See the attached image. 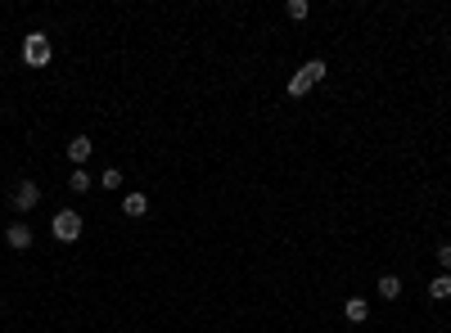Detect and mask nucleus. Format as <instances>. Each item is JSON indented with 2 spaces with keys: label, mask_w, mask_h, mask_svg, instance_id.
I'll use <instances>...</instances> for the list:
<instances>
[{
  "label": "nucleus",
  "mask_w": 451,
  "mask_h": 333,
  "mask_svg": "<svg viewBox=\"0 0 451 333\" xmlns=\"http://www.w3.org/2000/svg\"><path fill=\"white\" fill-rule=\"evenodd\" d=\"M23 59H27L32 68H45V64L54 59L50 36H45V32H27V36H23Z\"/></svg>",
  "instance_id": "obj_1"
},
{
  "label": "nucleus",
  "mask_w": 451,
  "mask_h": 333,
  "mask_svg": "<svg viewBox=\"0 0 451 333\" xmlns=\"http://www.w3.org/2000/svg\"><path fill=\"white\" fill-rule=\"evenodd\" d=\"M36 203H41V185H36V181H19V185H14V194H10L14 212H32Z\"/></svg>",
  "instance_id": "obj_2"
},
{
  "label": "nucleus",
  "mask_w": 451,
  "mask_h": 333,
  "mask_svg": "<svg viewBox=\"0 0 451 333\" xmlns=\"http://www.w3.org/2000/svg\"><path fill=\"white\" fill-rule=\"evenodd\" d=\"M54 239H59V243H73V239H82V216H77L73 207H64V212L54 216Z\"/></svg>",
  "instance_id": "obj_3"
},
{
  "label": "nucleus",
  "mask_w": 451,
  "mask_h": 333,
  "mask_svg": "<svg viewBox=\"0 0 451 333\" xmlns=\"http://www.w3.org/2000/svg\"><path fill=\"white\" fill-rule=\"evenodd\" d=\"M5 243H10L14 252H27V248H32V226H27V221H14V226L5 230Z\"/></svg>",
  "instance_id": "obj_4"
},
{
  "label": "nucleus",
  "mask_w": 451,
  "mask_h": 333,
  "mask_svg": "<svg viewBox=\"0 0 451 333\" xmlns=\"http://www.w3.org/2000/svg\"><path fill=\"white\" fill-rule=\"evenodd\" d=\"M90 153H95V144H90L86 135H73V140H68V158H73V167H86Z\"/></svg>",
  "instance_id": "obj_5"
},
{
  "label": "nucleus",
  "mask_w": 451,
  "mask_h": 333,
  "mask_svg": "<svg viewBox=\"0 0 451 333\" xmlns=\"http://www.w3.org/2000/svg\"><path fill=\"white\" fill-rule=\"evenodd\" d=\"M375 289H379V297H384V302H398L402 297V280H398V275H379Z\"/></svg>",
  "instance_id": "obj_6"
},
{
  "label": "nucleus",
  "mask_w": 451,
  "mask_h": 333,
  "mask_svg": "<svg viewBox=\"0 0 451 333\" xmlns=\"http://www.w3.org/2000/svg\"><path fill=\"white\" fill-rule=\"evenodd\" d=\"M343 315H348V320H352V324H361V320H365V315H370V302H365V297H348V306H343Z\"/></svg>",
  "instance_id": "obj_7"
},
{
  "label": "nucleus",
  "mask_w": 451,
  "mask_h": 333,
  "mask_svg": "<svg viewBox=\"0 0 451 333\" xmlns=\"http://www.w3.org/2000/svg\"><path fill=\"white\" fill-rule=\"evenodd\" d=\"M122 212H127V216H145V212H149V198H145V194H127V198H122Z\"/></svg>",
  "instance_id": "obj_8"
},
{
  "label": "nucleus",
  "mask_w": 451,
  "mask_h": 333,
  "mask_svg": "<svg viewBox=\"0 0 451 333\" xmlns=\"http://www.w3.org/2000/svg\"><path fill=\"white\" fill-rule=\"evenodd\" d=\"M90 185H95V176H90V172H86V167H77V172H73V176H68V189H73V194H86V189H90Z\"/></svg>",
  "instance_id": "obj_9"
},
{
  "label": "nucleus",
  "mask_w": 451,
  "mask_h": 333,
  "mask_svg": "<svg viewBox=\"0 0 451 333\" xmlns=\"http://www.w3.org/2000/svg\"><path fill=\"white\" fill-rule=\"evenodd\" d=\"M298 72H302V77H307V81L316 86V81H325V72H330V68H325V59H307V64H302Z\"/></svg>",
  "instance_id": "obj_10"
},
{
  "label": "nucleus",
  "mask_w": 451,
  "mask_h": 333,
  "mask_svg": "<svg viewBox=\"0 0 451 333\" xmlns=\"http://www.w3.org/2000/svg\"><path fill=\"white\" fill-rule=\"evenodd\" d=\"M429 297H433V302H447V297H451V275H438V280H429Z\"/></svg>",
  "instance_id": "obj_11"
},
{
  "label": "nucleus",
  "mask_w": 451,
  "mask_h": 333,
  "mask_svg": "<svg viewBox=\"0 0 451 333\" xmlns=\"http://www.w3.org/2000/svg\"><path fill=\"white\" fill-rule=\"evenodd\" d=\"M284 14H289L293 23H302L307 14H312V5H307V0H289V5H284Z\"/></svg>",
  "instance_id": "obj_12"
},
{
  "label": "nucleus",
  "mask_w": 451,
  "mask_h": 333,
  "mask_svg": "<svg viewBox=\"0 0 451 333\" xmlns=\"http://www.w3.org/2000/svg\"><path fill=\"white\" fill-rule=\"evenodd\" d=\"M307 90H312V81H307L302 72H293V77H289V95H293V99H302Z\"/></svg>",
  "instance_id": "obj_13"
},
{
  "label": "nucleus",
  "mask_w": 451,
  "mask_h": 333,
  "mask_svg": "<svg viewBox=\"0 0 451 333\" xmlns=\"http://www.w3.org/2000/svg\"><path fill=\"white\" fill-rule=\"evenodd\" d=\"M95 185H104V189H118V185H122V172H118V167H108V172L99 176Z\"/></svg>",
  "instance_id": "obj_14"
},
{
  "label": "nucleus",
  "mask_w": 451,
  "mask_h": 333,
  "mask_svg": "<svg viewBox=\"0 0 451 333\" xmlns=\"http://www.w3.org/2000/svg\"><path fill=\"white\" fill-rule=\"evenodd\" d=\"M433 257H438L442 275H451V243H438V252H433Z\"/></svg>",
  "instance_id": "obj_15"
}]
</instances>
